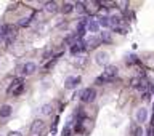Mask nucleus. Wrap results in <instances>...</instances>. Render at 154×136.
<instances>
[{
  "mask_svg": "<svg viewBox=\"0 0 154 136\" xmlns=\"http://www.w3.org/2000/svg\"><path fill=\"white\" fill-rule=\"evenodd\" d=\"M95 98H96V91L93 88H85L84 91H80V99L84 103H93Z\"/></svg>",
  "mask_w": 154,
  "mask_h": 136,
  "instance_id": "obj_1",
  "label": "nucleus"
},
{
  "mask_svg": "<svg viewBox=\"0 0 154 136\" xmlns=\"http://www.w3.org/2000/svg\"><path fill=\"white\" fill-rule=\"evenodd\" d=\"M44 128H45L44 120H40V119L34 120L32 125H31V136H39L42 131H44Z\"/></svg>",
  "mask_w": 154,
  "mask_h": 136,
  "instance_id": "obj_2",
  "label": "nucleus"
},
{
  "mask_svg": "<svg viewBox=\"0 0 154 136\" xmlns=\"http://www.w3.org/2000/svg\"><path fill=\"white\" fill-rule=\"evenodd\" d=\"M95 61H96V64H100V66H106L108 61H109V55L106 51H98L96 56H95Z\"/></svg>",
  "mask_w": 154,
  "mask_h": 136,
  "instance_id": "obj_3",
  "label": "nucleus"
},
{
  "mask_svg": "<svg viewBox=\"0 0 154 136\" xmlns=\"http://www.w3.org/2000/svg\"><path fill=\"white\" fill-rule=\"evenodd\" d=\"M85 48V42H82V40H79V42H76V43L71 45V48H69V51H71V55H79V53L82 51Z\"/></svg>",
  "mask_w": 154,
  "mask_h": 136,
  "instance_id": "obj_4",
  "label": "nucleus"
},
{
  "mask_svg": "<svg viewBox=\"0 0 154 136\" xmlns=\"http://www.w3.org/2000/svg\"><path fill=\"white\" fill-rule=\"evenodd\" d=\"M100 43H101V39H100L98 35L90 37V39L85 42V50H92V48H96Z\"/></svg>",
  "mask_w": 154,
  "mask_h": 136,
  "instance_id": "obj_5",
  "label": "nucleus"
},
{
  "mask_svg": "<svg viewBox=\"0 0 154 136\" xmlns=\"http://www.w3.org/2000/svg\"><path fill=\"white\" fill-rule=\"evenodd\" d=\"M3 39H7V43H11L13 40L16 39V29L8 26V27H7V34L3 35Z\"/></svg>",
  "mask_w": 154,
  "mask_h": 136,
  "instance_id": "obj_6",
  "label": "nucleus"
},
{
  "mask_svg": "<svg viewBox=\"0 0 154 136\" xmlns=\"http://www.w3.org/2000/svg\"><path fill=\"white\" fill-rule=\"evenodd\" d=\"M79 82H80L79 77H68L64 82V87L68 88V90H72V88H76L77 85H79Z\"/></svg>",
  "mask_w": 154,
  "mask_h": 136,
  "instance_id": "obj_7",
  "label": "nucleus"
},
{
  "mask_svg": "<svg viewBox=\"0 0 154 136\" xmlns=\"http://www.w3.org/2000/svg\"><path fill=\"white\" fill-rule=\"evenodd\" d=\"M117 74V67L116 66H112V64H108L104 67V77L106 79H111V77H114Z\"/></svg>",
  "mask_w": 154,
  "mask_h": 136,
  "instance_id": "obj_8",
  "label": "nucleus"
},
{
  "mask_svg": "<svg viewBox=\"0 0 154 136\" xmlns=\"http://www.w3.org/2000/svg\"><path fill=\"white\" fill-rule=\"evenodd\" d=\"M11 106H10V104H3V106H2V107H0V117H2V119H7V117H10L11 115Z\"/></svg>",
  "mask_w": 154,
  "mask_h": 136,
  "instance_id": "obj_9",
  "label": "nucleus"
},
{
  "mask_svg": "<svg viewBox=\"0 0 154 136\" xmlns=\"http://www.w3.org/2000/svg\"><path fill=\"white\" fill-rule=\"evenodd\" d=\"M137 120L140 122V123H143V122H146V120H148V111H146L145 107L138 109V112H137Z\"/></svg>",
  "mask_w": 154,
  "mask_h": 136,
  "instance_id": "obj_10",
  "label": "nucleus"
},
{
  "mask_svg": "<svg viewBox=\"0 0 154 136\" xmlns=\"http://www.w3.org/2000/svg\"><path fill=\"white\" fill-rule=\"evenodd\" d=\"M34 72H35V64L34 63H26L24 67H23V74H24V75H31Z\"/></svg>",
  "mask_w": 154,
  "mask_h": 136,
  "instance_id": "obj_11",
  "label": "nucleus"
},
{
  "mask_svg": "<svg viewBox=\"0 0 154 136\" xmlns=\"http://www.w3.org/2000/svg\"><path fill=\"white\" fill-rule=\"evenodd\" d=\"M87 27H88V31L92 32V34H96V32L100 31V24L92 19V21H88V26H87Z\"/></svg>",
  "mask_w": 154,
  "mask_h": 136,
  "instance_id": "obj_12",
  "label": "nucleus"
},
{
  "mask_svg": "<svg viewBox=\"0 0 154 136\" xmlns=\"http://www.w3.org/2000/svg\"><path fill=\"white\" fill-rule=\"evenodd\" d=\"M45 10H47L48 13H55L58 10L56 2H47V3H45Z\"/></svg>",
  "mask_w": 154,
  "mask_h": 136,
  "instance_id": "obj_13",
  "label": "nucleus"
},
{
  "mask_svg": "<svg viewBox=\"0 0 154 136\" xmlns=\"http://www.w3.org/2000/svg\"><path fill=\"white\" fill-rule=\"evenodd\" d=\"M19 87H23V79H15V80H13V83H11V87H10L8 91L11 93V91H15V90H18Z\"/></svg>",
  "mask_w": 154,
  "mask_h": 136,
  "instance_id": "obj_14",
  "label": "nucleus"
},
{
  "mask_svg": "<svg viewBox=\"0 0 154 136\" xmlns=\"http://www.w3.org/2000/svg\"><path fill=\"white\" fill-rule=\"evenodd\" d=\"M40 112H42V114H44V115H50V114H52V112H53V107H52V104H44V106H42V107H40Z\"/></svg>",
  "mask_w": 154,
  "mask_h": 136,
  "instance_id": "obj_15",
  "label": "nucleus"
},
{
  "mask_svg": "<svg viewBox=\"0 0 154 136\" xmlns=\"http://www.w3.org/2000/svg\"><path fill=\"white\" fill-rule=\"evenodd\" d=\"M109 23H111V26H117V24H121V15H111L109 16Z\"/></svg>",
  "mask_w": 154,
  "mask_h": 136,
  "instance_id": "obj_16",
  "label": "nucleus"
},
{
  "mask_svg": "<svg viewBox=\"0 0 154 136\" xmlns=\"http://www.w3.org/2000/svg\"><path fill=\"white\" fill-rule=\"evenodd\" d=\"M32 21V18H21L19 21H18V26H21V27H26V26H29V23Z\"/></svg>",
  "mask_w": 154,
  "mask_h": 136,
  "instance_id": "obj_17",
  "label": "nucleus"
},
{
  "mask_svg": "<svg viewBox=\"0 0 154 136\" xmlns=\"http://www.w3.org/2000/svg\"><path fill=\"white\" fill-rule=\"evenodd\" d=\"M74 8H76V7H74L72 3H64V7H63V10H61V11H63V13H71Z\"/></svg>",
  "mask_w": 154,
  "mask_h": 136,
  "instance_id": "obj_18",
  "label": "nucleus"
},
{
  "mask_svg": "<svg viewBox=\"0 0 154 136\" xmlns=\"http://www.w3.org/2000/svg\"><path fill=\"white\" fill-rule=\"evenodd\" d=\"M76 10L79 13H85V3H84V2H77V3H76Z\"/></svg>",
  "mask_w": 154,
  "mask_h": 136,
  "instance_id": "obj_19",
  "label": "nucleus"
},
{
  "mask_svg": "<svg viewBox=\"0 0 154 136\" xmlns=\"http://www.w3.org/2000/svg\"><path fill=\"white\" fill-rule=\"evenodd\" d=\"M100 23H101V26H104V27H108V26H111V23H109V18H108V16H103V18H100Z\"/></svg>",
  "mask_w": 154,
  "mask_h": 136,
  "instance_id": "obj_20",
  "label": "nucleus"
},
{
  "mask_svg": "<svg viewBox=\"0 0 154 136\" xmlns=\"http://www.w3.org/2000/svg\"><path fill=\"white\" fill-rule=\"evenodd\" d=\"M132 87H135V88H145L141 85V80H140V79H133V80H132Z\"/></svg>",
  "mask_w": 154,
  "mask_h": 136,
  "instance_id": "obj_21",
  "label": "nucleus"
},
{
  "mask_svg": "<svg viewBox=\"0 0 154 136\" xmlns=\"http://www.w3.org/2000/svg\"><path fill=\"white\" fill-rule=\"evenodd\" d=\"M101 42H106V43H108V42H111V35H109V34H108V32H103V34H101Z\"/></svg>",
  "mask_w": 154,
  "mask_h": 136,
  "instance_id": "obj_22",
  "label": "nucleus"
},
{
  "mask_svg": "<svg viewBox=\"0 0 154 136\" xmlns=\"http://www.w3.org/2000/svg\"><path fill=\"white\" fill-rule=\"evenodd\" d=\"M85 61H87V58H85V56H84V58H77V59H76V63H74V64H76V66H82V64H85Z\"/></svg>",
  "mask_w": 154,
  "mask_h": 136,
  "instance_id": "obj_23",
  "label": "nucleus"
},
{
  "mask_svg": "<svg viewBox=\"0 0 154 136\" xmlns=\"http://www.w3.org/2000/svg\"><path fill=\"white\" fill-rule=\"evenodd\" d=\"M135 136H143V130H141V127H137V128H135Z\"/></svg>",
  "mask_w": 154,
  "mask_h": 136,
  "instance_id": "obj_24",
  "label": "nucleus"
},
{
  "mask_svg": "<svg viewBox=\"0 0 154 136\" xmlns=\"http://www.w3.org/2000/svg\"><path fill=\"white\" fill-rule=\"evenodd\" d=\"M69 131H71V127H68V125H66L64 130H63V136H69Z\"/></svg>",
  "mask_w": 154,
  "mask_h": 136,
  "instance_id": "obj_25",
  "label": "nucleus"
},
{
  "mask_svg": "<svg viewBox=\"0 0 154 136\" xmlns=\"http://www.w3.org/2000/svg\"><path fill=\"white\" fill-rule=\"evenodd\" d=\"M127 59H129V63H135V61H138L137 56H127Z\"/></svg>",
  "mask_w": 154,
  "mask_h": 136,
  "instance_id": "obj_26",
  "label": "nucleus"
},
{
  "mask_svg": "<svg viewBox=\"0 0 154 136\" xmlns=\"http://www.w3.org/2000/svg\"><path fill=\"white\" fill-rule=\"evenodd\" d=\"M23 90H24V87H19L18 90H15V91H13V95H19V93H23Z\"/></svg>",
  "mask_w": 154,
  "mask_h": 136,
  "instance_id": "obj_27",
  "label": "nucleus"
},
{
  "mask_svg": "<svg viewBox=\"0 0 154 136\" xmlns=\"http://www.w3.org/2000/svg\"><path fill=\"white\" fill-rule=\"evenodd\" d=\"M106 80H108L106 77H100V79H96L95 82H96V83H103V82H106Z\"/></svg>",
  "mask_w": 154,
  "mask_h": 136,
  "instance_id": "obj_28",
  "label": "nucleus"
},
{
  "mask_svg": "<svg viewBox=\"0 0 154 136\" xmlns=\"http://www.w3.org/2000/svg\"><path fill=\"white\" fill-rule=\"evenodd\" d=\"M148 136H154V127H151L149 130H148Z\"/></svg>",
  "mask_w": 154,
  "mask_h": 136,
  "instance_id": "obj_29",
  "label": "nucleus"
},
{
  "mask_svg": "<svg viewBox=\"0 0 154 136\" xmlns=\"http://www.w3.org/2000/svg\"><path fill=\"white\" fill-rule=\"evenodd\" d=\"M149 98H151L149 93H145V95H143V99H145V101H149Z\"/></svg>",
  "mask_w": 154,
  "mask_h": 136,
  "instance_id": "obj_30",
  "label": "nucleus"
},
{
  "mask_svg": "<svg viewBox=\"0 0 154 136\" xmlns=\"http://www.w3.org/2000/svg\"><path fill=\"white\" fill-rule=\"evenodd\" d=\"M8 136H23V135H21L19 131H11V133H10Z\"/></svg>",
  "mask_w": 154,
  "mask_h": 136,
  "instance_id": "obj_31",
  "label": "nucleus"
},
{
  "mask_svg": "<svg viewBox=\"0 0 154 136\" xmlns=\"http://www.w3.org/2000/svg\"><path fill=\"white\" fill-rule=\"evenodd\" d=\"M0 39H2V35H0Z\"/></svg>",
  "mask_w": 154,
  "mask_h": 136,
  "instance_id": "obj_32",
  "label": "nucleus"
},
{
  "mask_svg": "<svg viewBox=\"0 0 154 136\" xmlns=\"http://www.w3.org/2000/svg\"><path fill=\"white\" fill-rule=\"evenodd\" d=\"M0 136H2V135H0Z\"/></svg>",
  "mask_w": 154,
  "mask_h": 136,
  "instance_id": "obj_33",
  "label": "nucleus"
}]
</instances>
